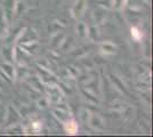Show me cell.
Instances as JSON below:
<instances>
[]
</instances>
